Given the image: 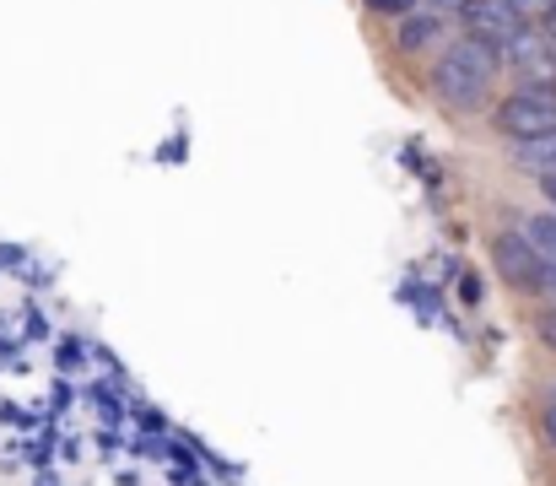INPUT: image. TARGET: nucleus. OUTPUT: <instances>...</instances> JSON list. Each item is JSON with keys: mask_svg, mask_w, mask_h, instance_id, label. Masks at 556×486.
<instances>
[{"mask_svg": "<svg viewBox=\"0 0 556 486\" xmlns=\"http://www.w3.org/2000/svg\"><path fill=\"white\" fill-rule=\"evenodd\" d=\"M497 76H503V54L476 33H454L432 54L427 87L448 114H481V109L497 103Z\"/></svg>", "mask_w": 556, "mask_h": 486, "instance_id": "obj_1", "label": "nucleus"}, {"mask_svg": "<svg viewBox=\"0 0 556 486\" xmlns=\"http://www.w3.org/2000/svg\"><path fill=\"white\" fill-rule=\"evenodd\" d=\"M492 130L508 136L514 147L556 136V87H546V82H519L514 92H503L492 103Z\"/></svg>", "mask_w": 556, "mask_h": 486, "instance_id": "obj_2", "label": "nucleus"}, {"mask_svg": "<svg viewBox=\"0 0 556 486\" xmlns=\"http://www.w3.org/2000/svg\"><path fill=\"white\" fill-rule=\"evenodd\" d=\"M492 271L503 276V287H514V292H525V298H546V292H552V265H546V254L530 244L525 227L492 233Z\"/></svg>", "mask_w": 556, "mask_h": 486, "instance_id": "obj_3", "label": "nucleus"}, {"mask_svg": "<svg viewBox=\"0 0 556 486\" xmlns=\"http://www.w3.org/2000/svg\"><path fill=\"white\" fill-rule=\"evenodd\" d=\"M448 27H454V16L416 5L410 16H400V22H394V49H400L405 60H416V54H438V49L448 43Z\"/></svg>", "mask_w": 556, "mask_h": 486, "instance_id": "obj_4", "label": "nucleus"}, {"mask_svg": "<svg viewBox=\"0 0 556 486\" xmlns=\"http://www.w3.org/2000/svg\"><path fill=\"white\" fill-rule=\"evenodd\" d=\"M525 233H530V244L546 254V265L556 271V211H535V216L525 222Z\"/></svg>", "mask_w": 556, "mask_h": 486, "instance_id": "obj_5", "label": "nucleus"}, {"mask_svg": "<svg viewBox=\"0 0 556 486\" xmlns=\"http://www.w3.org/2000/svg\"><path fill=\"white\" fill-rule=\"evenodd\" d=\"M368 5V16H383V22H400V16H410L421 0H363Z\"/></svg>", "mask_w": 556, "mask_h": 486, "instance_id": "obj_6", "label": "nucleus"}, {"mask_svg": "<svg viewBox=\"0 0 556 486\" xmlns=\"http://www.w3.org/2000/svg\"><path fill=\"white\" fill-rule=\"evenodd\" d=\"M541 438H546V449L556 454V395L541 406Z\"/></svg>", "mask_w": 556, "mask_h": 486, "instance_id": "obj_7", "label": "nucleus"}, {"mask_svg": "<svg viewBox=\"0 0 556 486\" xmlns=\"http://www.w3.org/2000/svg\"><path fill=\"white\" fill-rule=\"evenodd\" d=\"M535 335H541V346H546V351H556V303L535 320Z\"/></svg>", "mask_w": 556, "mask_h": 486, "instance_id": "obj_8", "label": "nucleus"}, {"mask_svg": "<svg viewBox=\"0 0 556 486\" xmlns=\"http://www.w3.org/2000/svg\"><path fill=\"white\" fill-rule=\"evenodd\" d=\"M421 5H427V11H443V16H454V22H459L470 0H421Z\"/></svg>", "mask_w": 556, "mask_h": 486, "instance_id": "obj_9", "label": "nucleus"}, {"mask_svg": "<svg viewBox=\"0 0 556 486\" xmlns=\"http://www.w3.org/2000/svg\"><path fill=\"white\" fill-rule=\"evenodd\" d=\"M508 5H519V11H525V16H530V22H535V16H541V11H546V5H552V0H508Z\"/></svg>", "mask_w": 556, "mask_h": 486, "instance_id": "obj_10", "label": "nucleus"}, {"mask_svg": "<svg viewBox=\"0 0 556 486\" xmlns=\"http://www.w3.org/2000/svg\"><path fill=\"white\" fill-rule=\"evenodd\" d=\"M552 395H556V384H552Z\"/></svg>", "mask_w": 556, "mask_h": 486, "instance_id": "obj_11", "label": "nucleus"}]
</instances>
